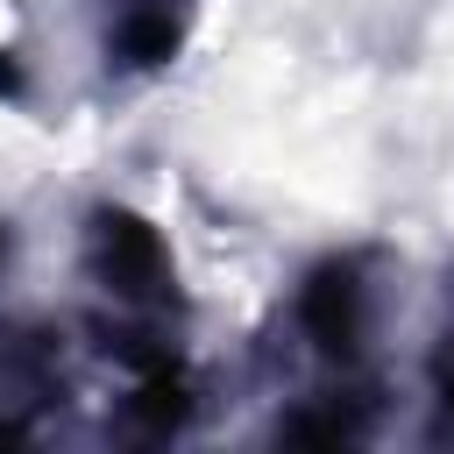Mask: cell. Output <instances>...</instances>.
Returning a JSON list of instances; mask_svg holds the SVG:
<instances>
[{
    "label": "cell",
    "mask_w": 454,
    "mask_h": 454,
    "mask_svg": "<svg viewBox=\"0 0 454 454\" xmlns=\"http://www.w3.org/2000/svg\"><path fill=\"white\" fill-rule=\"evenodd\" d=\"M78 298H85V340L121 376L114 440L135 447L177 440L199 411V383H192V305L163 227L121 199L85 206Z\"/></svg>",
    "instance_id": "6da1fadb"
},
{
    "label": "cell",
    "mask_w": 454,
    "mask_h": 454,
    "mask_svg": "<svg viewBox=\"0 0 454 454\" xmlns=\"http://www.w3.org/2000/svg\"><path fill=\"white\" fill-rule=\"evenodd\" d=\"M376 326H383V248H333L298 270L284 333L305 369V390L277 411V440L291 447H362L383 419V369H376Z\"/></svg>",
    "instance_id": "7a4b0ae2"
},
{
    "label": "cell",
    "mask_w": 454,
    "mask_h": 454,
    "mask_svg": "<svg viewBox=\"0 0 454 454\" xmlns=\"http://www.w3.org/2000/svg\"><path fill=\"white\" fill-rule=\"evenodd\" d=\"M199 7H206V0H85L99 71H106L114 85L163 78V71L184 57V43H192Z\"/></svg>",
    "instance_id": "3957f363"
},
{
    "label": "cell",
    "mask_w": 454,
    "mask_h": 454,
    "mask_svg": "<svg viewBox=\"0 0 454 454\" xmlns=\"http://www.w3.org/2000/svg\"><path fill=\"white\" fill-rule=\"evenodd\" d=\"M426 447H454V277H447L440 326L426 348Z\"/></svg>",
    "instance_id": "277c9868"
}]
</instances>
